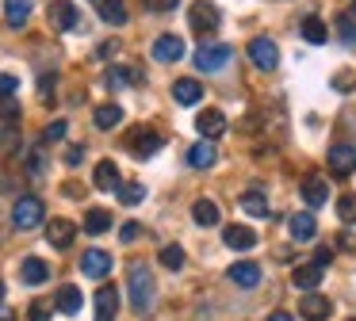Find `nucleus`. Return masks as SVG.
<instances>
[{"instance_id": "nucleus-16", "label": "nucleus", "mask_w": 356, "mask_h": 321, "mask_svg": "<svg viewBox=\"0 0 356 321\" xmlns=\"http://www.w3.org/2000/svg\"><path fill=\"white\" fill-rule=\"evenodd\" d=\"M299 310H302V318L307 321H325L330 318V298H322V295H314V290H307V298L299 302Z\"/></svg>"}, {"instance_id": "nucleus-12", "label": "nucleus", "mask_w": 356, "mask_h": 321, "mask_svg": "<svg viewBox=\"0 0 356 321\" xmlns=\"http://www.w3.org/2000/svg\"><path fill=\"white\" fill-rule=\"evenodd\" d=\"M330 172L333 176L356 172V149H353V145H333V149H330Z\"/></svg>"}, {"instance_id": "nucleus-37", "label": "nucleus", "mask_w": 356, "mask_h": 321, "mask_svg": "<svg viewBox=\"0 0 356 321\" xmlns=\"http://www.w3.org/2000/svg\"><path fill=\"white\" fill-rule=\"evenodd\" d=\"M65 134H70V122H65V119H54V122L47 126V134H42V138H47V142H62Z\"/></svg>"}, {"instance_id": "nucleus-9", "label": "nucleus", "mask_w": 356, "mask_h": 321, "mask_svg": "<svg viewBox=\"0 0 356 321\" xmlns=\"http://www.w3.org/2000/svg\"><path fill=\"white\" fill-rule=\"evenodd\" d=\"M81 272H85L88 279H104V275L111 272V252H104V249H88L85 256H81Z\"/></svg>"}, {"instance_id": "nucleus-43", "label": "nucleus", "mask_w": 356, "mask_h": 321, "mask_svg": "<svg viewBox=\"0 0 356 321\" xmlns=\"http://www.w3.org/2000/svg\"><path fill=\"white\" fill-rule=\"evenodd\" d=\"M27 318H31V321H50V306H47V302H35Z\"/></svg>"}, {"instance_id": "nucleus-31", "label": "nucleus", "mask_w": 356, "mask_h": 321, "mask_svg": "<svg viewBox=\"0 0 356 321\" xmlns=\"http://www.w3.org/2000/svg\"><path fill=\"white\" fill-rule=\"evenodd\" d=\"M241 206H245L253 218H268V199H264L261 191H245V195H241Z\"/></svg>"}, {"instance_id": "nucleus-7", "label": "nucleus", "mask_w": 356, "mask_h": 321, "mask_svg": "<svg viewBox=\"0 0 356 321\" xmlns=\"http://www.w3.org/2000/svg\"><path fill=\"white\" fill-rule=\"evenodd\" d=\"M226 279H230L234 287H241V290H253L257 283H261V264H257V260H238V264H230Z\"/></svg>"}, {"instance_id": "nucleus-25", "label": "nucleus", "mask_w": 356, "mask_h": 321, "mask_svg": "<svg viewBox=\"0 0 356 321\" xmlns=\"http://www.w3.org/2000/svg\"><path fill=\"white\" fill-rule=\"evenodd\" d=\"M4 19H8V27H24L31 19V0H8L4 4Z\"/></svg>"}, {"instance_id": "nucleus-36", "label": "nucleus", "mask_w": 356, "mask_h": 321, "mask_svg": "<svg viewBox=\"0 0 356 321\" xmlns=\"http://www.w3.org/2000/svg\"><path fill=\"white\" fill-rule=\"evenodd\" d=\"M337 214H341V222H348V226H353L356 222V195H345L337 203Z\"/></svg>"}, {"instance_id": "nucleus-40", "label": "nucleus", "mask_w": 356, "mask_h": 321, "mask_svg": "<svg viewBox=\"0 0 356 321\" xmlns=\"http://www.w3.org/2000/svg\"><path fill=\"white\" fill-rule=\"evenodd\" d=\"M39 92H42V99H54V73L39 76Z\"/></svg>"}, {"instance_id": "nucleus-34", "label": "nucleus", "mask_w": 356, "mask_h": 321, "mask_svg": "<svg viewBox=\"0 0 356 321\" xmlns=\"http://www.w3.org/2000/svg\"><path fill=\"white\" fill-rule=\"evenodd\" d=\"M161 264L169 268V272L184 268V249H180V245H165V249H161Z\"/></svg>"}, {"instance_id": "nucleus-19", "label": "nucleus", "mask_w": 356, "mask_h": 321, "mask_svg": "<svg viewBox=\"0 0 356 321\" xmlns=\"http://www.w3.org/2000/svg\"><path fill=\"white\" fill-rule=\"evenodd\" d=\"M218 160V153H215V145H211V138H203V142H195L192 149H188V165L192 168H211Z\"/></svg>"}, {"instance_id": "nucleus-33", "label": "nucleus", "mask_w": 356, "mask_h": 321, "mask_svg": "<svg viewBox=\"0 0 356 321\" xmlns=\"http://www.w3.org/2000/svg\"><path fill=\"white\" fill-rule=\"evenodd\" d=\"M131 81H142L138 69H127V65L108 69V88H123V84H131Z\"/></svg>"}, {"instance_id": "nucleus-18", "label": "nucleus", "mask_w": 356, "mask_h": 321, "mask_svg": "<svg viewBox=\"0 0 356 321\" xmlns=\"http://www.w3.org/2000/svg\"><path fill=\"white\" fill-rule=\"evenodd\" d=\"M222 241L230 245V249L245 252V249H253V245H257V233H253L249 226H226V229H222Z\"/></svg>"}, {"instance_id": "nucleus-46", "label": "nucleus", "mask_w": 356, "mask_h": 321, "mask_svg": "<svg viewBox=\"0 0 356 321\" xmlns=\"http://www.w3.org/2000/svg\"><path fill=\"white\" fill-rule=\"evenodd\" d=\"M330 260H333V252H330V249H318L314 264H322V268H325V264H330Z\"/></svg>"}, {"instance_id": "nucleus-22", "label": "nucleus", "mask_w": 356, "mask_h": 321, "mask_svg": "<svg viewBox=\"0 0 356 321\" xmlns=\"http://www.w3.org/2000/svg\"><path fill=\"white\" fill-rule=\"evenodd\" d=\"M92 183L100 191H115L119 188V168H115V160H100L96 165V172H92Z\"/></svg>"}, {"instance_id": "nucleus-29", "label": "nucleus", "mask_w": 356, "mask_h": 321, "mask_svg": "<svg viewBox=\"0 0 356 321\" xmlns=\"http://www.w3.org/2000/svg\"><path fill=\"white\" fill-rule=\"evenodd\" d=\"M192 218H195V226H218V206L211 199H200L192 206Z\"/></svg>"}, {"instance_id": "nucleus-6", "label": "nucleus", "mask_w": 356, "mask_h": 321, "mask_svg": "<svg viewBox=\"0 0 356 321\" xmlns=\"http://www.w3.org/2000/svg\"><path fill=\"white\" fill-rule=\"evenodd\" d=\"M161 145H165V138L157 134L154 126H142V130H134V134L127 138V149H131L134 157H154Z\"/></svg>"}, {"instance_id": "nucleus-10", "label": "nucleus", "mask_w": 356, "mask_h": 321, "mask_svg": "<svg viewBox=\"0 0 356 321\" xmlns=\"http://www.w3.org/2000/svg\"><path fill=\"white\" fill-rule=\"evenodd\" d=\"M154 58L165 61V65L180 61V58H184V38H180V35H161V38L154 42Z\"/></svg>"}, {"instance_id": "nucleus-23", "label": "nucleus", "mask_w": 356, "mask_h": 321, "mask_svg": "<svg viewBox=\"0 0 356 321\" xmlns=\"http://www.w3.org/2000/svg\"><path fill=\"white\" fill-rule=\"evenodd\" d=\"M302 199H307V206H322L325 199H330V183H325L322 176H310V180L302 183Z\"/></svg>"}, {"instance_id": "nucleus-41", "label": "nucleus", "mask_w": 356, "mask_h": 321, "mask_svg": "<svg viewBox=\"0 0 356 321\" xmlns=\"http://www.w3.org/2000/svg\"><path fill=\"white\" fill-rule=\"evenodd\" d=\"M19 88V81L12 73H0V96H12V92Z\"/></svg>"}, {"instance_id": "nucleus-15", "label": "nucleus", "mask_w": 356, "mask_h": 321, "mask_svg": "<svg viewBox=\"0 0 356 321\" xmlns=\"http://www.w3.org/2000/svg\"><path fill=\"white\" fill-rule=\"evenodd\" d=\"M287 233H291L295 241H310V237L318 233V222H314V214H310V211H299V214H291V222H287Z\"/></svg>"}, {"instance_id": "nucleus-35", "label": "nucleus", "mask_w": 356, "mask_h": 321, "mask_svg": "<svg viewBox=\"0 0 356 321\" xmlns=\"http://www.w3.org/2000/svg\"><path fill=\"white\" fill-rule=\"evenodd\" d=\"M337 35L345 38L348 46H356V23H353V15H337Z\"/></svg>"}, {"instance_id": "nucleus-14", "label": "nucleus", "mask_w": 356, "mask_h": 321, "mask_svg": "<svg viewBox=\"0 0 356 321\" xmlns=\"http://www.w3.org/2000/svg\"><path fill=\"white\" fill-rule=\"evenodd\" d=\"M115 310H119V290L104 283L96 290V321H115Z\"/></svg>"}, {"instance_id": "nucleus-45", "label": "nucleus", "mask_w": 356, "mask_h": 321, "mask_svg": "<svg viewBox=\"0 0 356 321\" xmlns=\"http://www.w3.org/2000/svg\"><path fill=\"white\" fill-rule=\"evenodd\" d=\"M119 237H123V241H134V237H138V226H134V222H127V226L119 229Z\"/></svg>"}, {"instance_id": "nucleus-32", "label": "nucleus", "mask_w": 356, "mask_h": 321, "mask_svg": "<svg viewBox=\"0 0 356 321\" xmlns=\"http://www.w3.org/2000/svg\"><path fill=\"white\" fill-rule=\"evenodd\" d=\"M115 195H119V203H123V206H138L142 199H146V188H142V183H119Z\"/></svg>"}, {"instance_id": "nucleus-13", "label": "nucleus", "mask_w": 356, "mask_h": 321, "mask_svg": "<svg viewBox=\"0 0 356 321\" xmlns=\"http://www.w3.org/2000/svg\"><path fill=\"white\" fill-rule=\"evenodd\" d=\"M50 23H54L58 31H73L81 23V15L70 0H54V4H50Z\"/></svg>"}, {"instance_id": "nucleus-28", "label": "nucleus", "mask_w": 356, "mask_h": 321, "mask_svg": "<svg viewBox=\"0 0 356 321\" xmlns=\"http://www.w3.org/2000/svg\"><path fill=\"white\" fill-rule=\"evenodd\" d=\"M108 229H111V214L108 211H100V206H96V211L85 214V233L100 237V233H108Z\"/></svg>"}, {"instance_id": "nucleus-3", "label": "nucleus", "mask_w": 356, "mask_h": 321, "mask_svg": "<svg viewBox=\"0 0 356 321\" xmlns=\"http://www.w3.org/2000/svg\"><path fill=\"white\" fill-rule=\"evenodd\" d=\"M188 23H192L195 35H215L218 23H222V12H218L211 0H195V4L188 8Z\"/></svg>"}, {"instance_id": "nucleus-17", "label": "nucleus", "mask_w": 356, "mask_h": 321, "mask_svg": "<svg viewBox=\"0 0 356 321\" xmlns=\"http://www.w3.org/2000/svg\"><path fill=\"white\" fill-rule=\"evenodd\" d=\"M172 96H177L180 107H192V104H200V99H203V84L192 81V76H184V81L172 84Z\"/></svg>"}, {"instance_id": "nucleus-4", "label": "nucleus", "mask_w": 356, "mask_h": 321, "mask_svg": "<svg viewBox=\"0 0 356 321\" xmlns=\"http://www.w3.org/2000/svg\"><path fill=\"white\" fill-rule=\"evenodd\" d=\"M42 214H47V206H42L39 195H19L16 206H12V222H16V229H35L42 222Z\"/></svg>"}, {"instance_id": "nucleus-21", "label": "nucleus", "mask_w": 356, "mask_h": 321, "mask_svg": "<svg viewBox=\"0 0 356 321\" xmlns=\"http://www.w3.org/2000/svg\"><path fill=\"white\" fill-rule=\"evenodd\" d=\"M96 12H100V19L111 23V27H123L127 23V4L123 0H96Z\"/></svg>"}, {"instance_id": "nucleus-5", "label": "nucleus", "mask_w": 356, "mask_h": 321, "mask_svg": "<svg viewBox=\"0 0 356 321\" xmlns=\"http://www.w3.org/2000/svg\"><path fill=\"white\" fill-rule=\"evenodd\" d=\"M249 61H253L257 69H264V73H272V69L280 65V46L272 42V38L257 35L253 42H249Z\"/></svg>"}, {"instance_id": "nucleus-1", "label": "nucleus", "mask_w": 356, "mask_h": 321, "mask_svg": "<svg viewBox=\"0 0 356 321\" xmlns=\"http://www.w3.org/2000/svg\"><path fill=\"white\" fill-rule=\"evenodd\" d=\"M154 298H157V287H154L149 268L146 264H131V306L138 313H149L154 310Z\"/></svg>"}, {"instance_id": "nucleus-8", "label": "nucleus", "mask_w": 356, "mask_h": 321, "mask_svg": "<svg viewBox=\"0 0 356 321\" xmlns=\"http://www.w3.org/2000/svg\"><path fill=\"white\" fill-rule=\"evenodd\" d=\"M73 237H77V226H73L70 218H50V226H47V241H50V249H70Z\"/></svg>"}, {"instance_id": "nucleus-48", "label": "nucleus", "mask_w": 356, "mask_h": 321, "mask_svg": "<svg viewBox=\"0 0 356 321\" xmlns=\"http://www.w3.org/2000/svg\"><path fill=\"white\" fill-rule=\"evenodd\" d=\"M0 302H4V283H0Z\"/></svg>"}, {"instance_id": "nucleus-30", "label": "nucleus", "mask_w": 356, "mask_h": 321, "mask_svg": "<svg viewBox=\"0 0 356 321\" xmlns=\"http://www.w3.org/2000/svg\"><path fill=\"white\" fill-rule=\"evenodd\" d=\"M302 35H307V42L322 46L325 38H330V31H325V23L318 19V15H307V19H302Z\"/></svg>"}, {"instance_id": "nucleus-49", "label": "nucleus", "mask_w": 356, "mask_h": 321, "mask_svg": "<svg viewBox=\"0 0 356 321\" xmlns=\"http://www.w3.org/2000/svg\"><path fill=\"white\" fill-rule=\"evenodd\" d=\"M353 4H356V0H353Z\"/></svg>"}, {"instance_id": "nucleus-2", "label": "nucleus", "mask_w": 356, "mask_h": 321, "mask_svg": "<svg viewBox=\"0 0 356 321\" xmlns=\"http://www.w3.org/2000/svg\"><path fill=\"white\" fill-rule=\"evenodd\" d=\"M234 61V46L226 42H203L200 50H195V69L200 73H218V69H226Z\"/></svg>"}, {"instance_id": "nucleus-44", "label": "nucleus", "mask_w": 356, "mask_h": 321, "mask_svg": "<svg viewBox=\"0 0 356 321\" xmlns=\"http://www.w3.org/2000/svg\"><path fill=\"white\" fill-rule=\"evenodd\" d=\"M27 172H31V176L42 172V153H31V160H27Z\"/></svg>"}, {"instance_id": "nucleus-39", "label": "nucleus", "mask_w": 356, "mask_h": 321, "mask_svg": "<svg viewBox=\"0 0 356 321\" xmlns=\"http://www.w3.org/2000/svg\"><path fill=\"white\" fill-rule=\"evenodd\" d=\"M81 160H85V145H70V149H65V165L77 168Z\"/></svg>"}, {"instance_id": "nucleus-27", "label": "nucleus", "mask_w": 356, "mask_h": 321, "mask_svg": "<svg viewBox=\"0 0 356 321\" xmlns=\"http://www.w3.org/2000/svg\"><path fill=\"white\" fill-rule=\"evenodd\" d=\"M81 306H85V298H81V290L77 287H62L58 290V313H81Z\"/></svg>"}, {"instance_id": "nucleus-38", "label": "nucleus", "mask_w": 356, "mask_h": 321, "mask_svg": "<svg viewBox=\"0 0 356 321\" xmlns=\"http://www.w3.org/2000/svg\"><path fill=\"white\" fill-rule=\"evenodd\" d=\"M0 119H19V104H16V96H0Z\"/></svg>"}, {"instance_id": "nucleus-11", "label": "nucleus", "mask_w": 356, "mask_h": 321, "mask_svg": "<svg viewBox=\"0 0 356 321\" xmlns=\"http://www.w3.org/2000/svg\"><path fill=\"white\" fill-rule=\"evenodd\" d=\"M19 279H24L27 287H42V283L50 279V264L39 256H27L24 264H19Z\"/></svg>"}, {"instance_id": "nucleus-50", "label": "nucleus", "mask_w": 356, "mask_h": 321, "mask_svg": "<svg viewBox=\"0 0 356 321\" xmlns=\"http://www.w3.org/2000/svg\"><path fill=\"white\" fill-rule=\"evenodd\" d=\"M353 321H356V318H353Z\"/></svg>"}, {"instance_id": "nucleus-20", "label": "nucleus", "mask_w": 356, "mask_h": 321, "mask_svg": "<svg viewBox=\"0 0 356 321\" xmlns=\"http://www.w3.org/2000/svg\"><path fill=\"white\" fill-rule=\"evenodd\" d=\"M195 130H200L203 138H218V134H222V130H226V115L211 107V111H203L200 119H195Z\"/></svg>"}, {"instance_id": "nucleus-47", "label": "nucleus", "mask_w": 356, "mask_h": 321, "mask_svg": "<svg viewBox=\"0 0 356 321\" xmlns=\"http://www.w3.org/2000/svg\"><path fill=\"white\" fill-rule=\"evenodd\" d=\"M264 321H295V318H291V313H287V310H276V313H268V318H264Z\"/></svg>"}, {"instance_id": "nucleus-42", "label": "nucleus", "mask_w": 356, "mask_h": 321, "mask_svg": "<svg viewBox=\"0 0 356 321\" xmlns=\"http://www.w3.org/2000/svg\"><path fill=\"white\" fill-rule=\"evenodd\" d=\"M142 4H146L149 12H172V8H177V0H142Z\"/></svg>"}, {"instance_id": "nucleus-24", "label": "nucleus", "mask_w": 356, "mask_h": 321, "mask_svg": "<svg viewBox=\"0 0 356 321\" xmlns=\"http://www.w3.org/2000/svg\"><path fill=\"white\" fill-rule=\"evenodd\" d=\"M291 279H295V287H299V290H314L318 283H322V264H299Z\"/></svg>"}, {"instance_id": "nucleus-26", "label": "nucleus", "mask_w": 356, "mask_h": 321, "mask_svg": "<svg viewBox=\"0 0 356 321\" xmlns=\"http://www.w3.org/2000/svg\"><path fill=\"white\" fill-rule=\"evenodd\" d=\"M92 119H96V126H100V130H111V126L123 122V107H119V104H100Z\"/></svg>"}]
</instances>
